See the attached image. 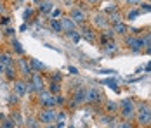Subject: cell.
<instances>
[{"instance_id":"40","label":"cell","mask_w":151,"mask_h":128,"mask_svg":"<svg viewBox=\"0 0 151 128\" xmlns=\"http://www.w3.org/2000/svg\"><path fill=\"white\" fill-rule=\"evenodd\" d=\"M4 69H5V68H4V66H2V64H0V73L4 71Z\"/></svg>"},{"instance_id":"14","label":"cell","mask_w":151,"mask_h":128,"mask_svg":"<svg viewBox=\"0 0 151 128\" xmlns=\"http://www.w3.org/2000/svg\"><path fill=\"white\" fill-rule=\"evenodd\" d=\"M52 7H54V4H52L50 0H44V2H40V4H38V11H40L42 14L50 12V11H52Z\"/></svg>"},{"instance_id":"17","label":"cell","mask_w":151,"mask_h":128,"mask_svg":"<svg viewBox=\"0 0 151 128\" xmlns=\"http://www.w3.org/2000/svg\"><path fill=\"white\" fill-rule=\"evenodd\" d=\"M113 31H115V33H118V35H125L129 29H127V24H125L123 21H120V23L113 24Z\"/></svg>"},{"instance_id":"1","label":"cell","mask_w":151,"mask_h":128,"mask_svg":"<svg viewBox=\"0 0 151 128\" xmlns=\"http://www.w3.org/2000/svg\"><path fill=\"white\" fill-rule=\"evenodd\" d=\"M136 113H137V121H139L142 127L150 125V119H151V106L150 104H146V102L139 104L136 107Z\"/></svg>"},{"instance_id":"21","label":"cell","mask_w":151,"mask_h":128,"mask_svg":"<svg viewBox=\"0 0 151 128\" xmlns=\"http://www.w3.org/2000/svg\"><path fill=\"white\" fill-rule=\"evenodd\" d=\"M11 45H12V50H14L17 56H23V54H24V50H23L21 43L17 42V40H12V42H11Z\"/></svg>"},{"instance_id":"29","label":"cell","mask_w":151,"mask_h":128,"mask_svg":"<svg viewBox=\"0 0 151 128\" xmlns=\"http://www.w3.org/2000/svg\"><path fill=\"white\" fill-rule=\"evenodd\" d=\"M116 107H118L116 102H108V104H106V109H108V111H115Z\"/></svg>"},{"instance_id":"20","label":"cell","mask_w":151,"mask_h":128,"mask_svg":"<svg viewBox=\"0 0 151 128\" xmlns=\"http://www.w3.org/2000/svg\"><path fill=\"white\" fill-rule=\"evenodd\" d=\"M49 92H50L52 95H54V94L58 95V94L61 92V83L59 82H50V85H49Z\"/></svg>"},{"instance_id":"31","label":"cell","mask_w":151,"mask_h":128,"mask_svg":"<svg viewBox=\"0 0 151 128\" xmlns=\"http://www.w3.org/2000/svg\"><path fill=\"white\" fill-rule=\"evenodd\" d=\"M116 128H132V125H130V121H122Z\"/></svg>"},{"instance_id":"16","label":"cell","mask_w":151,"mask_h":128,"mask_svg":"<svg viewBox=\"0 0 151 128\" xmlns=\"http://www.w3.org/2000/svg\"><path fill=\"white\" fill-rule=\"evenodd\" d=\"M14 121L7 116H0V128H14Z\"/></svg>"},{"instance_id":"39","label":"cell","mask_w":151,"mask_h":128,"mask_svg":"<svg viewBox=\"0 0 151 128\" xmlns=\"http://www.w3.org/2000/svg\"><path fill=\"white\" fill-rule=\"evenodd\" d=\"M45 128H56V127H54V125H47Z\"/></svg>"},{"instance_id":"6","label":"cell","mask_w":151,"mask_h":128,"mask_svg":"<svg viewBox=\"0 0 151 128\" xmlns=\"http://www.w3.org/2000/svg\"><path fill=\"white\" fill-rule=\"evenodd\" d=\"M85 102H87V104H96V102H101V90H99V87H89V88H87Z\"/></svg>"},{"instance_id":"3","label":"cell","mask_w":151,"mask_h":128,"mask_svg":"<svg viewBox=\"0 0 151 128\" xmlns=\"http://www.w3.org/2000/svg\"><path fill=\"white\" fill-rule=\"evenodd\" d=\"M38 102L44 109H54L56 107V97L49 92V90H42L38 92Z\"/></svg>"},{"instance_id":"33","label":"cell","mask_w":151,"mask_h":128,"mask_svg":"<svg viewBox=\"0 0 151 128\" xmlns=\"http://www.w3.org/2000/svg\"><path fill=\"white\" fill-rule=\"evenodd\" d=\"M5 35H7V36H12V35H14V29H12V28H7V29H5Z\"/></svg>"},{"instance_id":"36","label":"cell","mask_w":151,"mask_h":128,"mask_svg":"<svg viewBox=\"0 0 151 128\" xmlns=\"http://www.w3.org/2000/svg\"><path fill=\"white\" fill-rule=\"evenodd\" d=\"M9 102H14L16 104V102H17V95H11V100H9Z\"/></svg>"},{"instance_id":"2","label":"cell","mask_w":151,"mask_h":128,"mask_svg":"<svg viewBox=\"0 0 151 128\" xmlns=\"http://www.w3.org/2000/svg\"><path fill=\"white\" fill-rule=\"evenodd\" d=\"M120 113L127 121L136 116V104L132 102V99H123L120 102Z\"/></svg>"},{"instance_id":"12","label":"cell","mask_w":151,"mask_h":128,"mask_svg":"<svg viewBox=\"0 0 151 128\" xmlns=\"http://www.w3.org/2000/svg\"><path fill=\"white\" fill-rule=\"evenodd\" d=\"M61 26H63V31H66V35H70L71 31H75V23L70 19V17H63L61 19Z\"/></svg>"},{"instance_id":"4","label":"cell","mask_w":151,"mask_h":128,"mask_svg":"<svg viewBox=\"0 0 151 128\" xmlns=\"http://www.w3.org/2000/svg\"><path fill=\"white\" fill-rule=\"evenodd\" d=\"M56 114H58V113H56L54 109H42L37 119H38L40 123H45V125H52V123H54V121L58 119V116H56Z\"/></svg>"},{"instance_id":"26","label":"cell","mask_w":151,"mask_h":128,"mask_svg":"<svg viewBox=\"0 0 151 128\" xmlns=\"http://www.w3.org/2000/svg\"><path fill=\"white\" fill-rule=\"evenodd\" d=\"M104 83L109 87V88H113L115 92H118V83H116L115 80H104Z\"/></svg>"},{"instance_id":"13","label":"cell","mask_w":151,"mask_h":128,"mask_svg":"<svg viewBox=\"0 0 151 128\" xmlns=\"http://www.w3.org/2000/svg\"><path fill=\"white\" fill-rule=\"evenodd\" d=\"M92 21H94V24H96L97 28H106V26H108V23H109V21H108V17L103 16V14H96Z\"/></svg>"},{"instance_id":"37","label":"cell","mask_w":151,"mask_h":128,"mask_svg":"<svg viewBox=\"0 0 151 128\" xmlns=\"http://www.w3.org/2000/svg\"><path fill=\"white\" fill-rule=\"evenodd\" d=\"M85 2H89L91 5H94V4H97V0H85Z\"/></svg>"},{"instance_id":"10","label":"cell","mask_w":151,"mask_h":128,"mask_svg":"<svg viewBox=\"0 0 151 128\" xmlns=\"http://www.w3.org/2000/svg\"><path fill=\"white\" fill-rule=\"evenodd\" d=\"M17 66H19V73H21L23 76H28V78H30L31 74L35 73L30 68V62H28L26 59H19V61H17Z\"/></svg>"},{"instance_id":"41","label":"cell","mask_w":151,"mask_h":128,"mask_svg":"<svg viewBox=\"0 0 151 128\" xmlns=\"http://www.w3.org/2000/svg\"><path fill=\"white\" fill-rule=\"evenodd\" d=\"M35 2H38V0H35Z\"/></svg>"},{"instance_id":"22","label":"cell","mask_w":151,"mask_h":128,"mask_svg":"<svg viewBox=\"0 0 151 128\" xmlns=\"http://www.w3.org/2000/svg\"><path fill=\"white\" fill-rule=\"evenodd\" d=\"M4 71H5V76H7V80H14V78H16V73H17L14 66H9V68H5Z\"/></svg>"},{"instance_id":"19","label":"cell","mask_w":151,"mask_h":128,"mask_svg":"<svg viewBox=\"0 0 151 128\" xmlns=\"http://www.w3.org/2000/svg\"><path fill=\"white\" fill-rule=\"evenodd\" d=\"M28 62H30V68H31V69H37V71H42V69H45V66H44L42 62H38L37 59H30Z\"/></svg>"},{"instance_id":"11","label":"cell","mask_w":151,"mask_h":128,"mask_svg":"<svg viewBox=\"0 0 151 128\" xmlns=\"http://www.w3.org/2000/svg\"><path fill=\"white\" fill-rule=\"evenodd\" d=\"M14 92L17 97H23L24 94H28V83L26 82H23V80H17L14 82Z\"/></svg>"},{"instance_id":"15","label":"cell","mask_w":151,"mask_h":128,"mask_svg":"<svg viewBox=\"0 0 151 128\" xmlns=\"http://www.w3.org/2000/svg\"><path fill=\"white\" fill-rule=\"evenodd\" d=\"M0 64L4 68H9V66H14V61L11 54H0Z\"/></svg>"},{"instance_id":"8","label":"cell","mask_w":151,"mask_h":128,"mask_svg":"<svg viewBox=\"0 0 151 128\" xmlns=\"http://www.w3.org/2000/svg\"><path fill=\"white\" fill-rule=\"evenodd\" d=\"M70 19H71L75 24H82V23L85 21V12H83V9H80V7H73L71 12H70Z\"/></svg>"},{"instance_id":"25","label":"cell","mask_w":151,"mask_h":128,"mask_svg":"<svg viewBox=\"0 0 151 128\" xmlns=\"http://www.w3.org/2000/svg\"><path fill=\"white\" fill-rule=\"evenodd\" d=\"M139 14H141V11H139V9H132V11L127 14V19H129V21H134L136 17H139Z\"/></svg>"},{"instance_id":"27","label":"cell","mask_w":151,"mask_h":128,"mask_svg":"<svg viewBox=\"0 0 151 128\" xmlns=\"http://www.w3.org/2000/svg\"><path fill=\"white\" fill-rule=\"evenodd\" d=\"M139 7H141L139 11H142V12H151V4H141Z\"/></svg>"},{"instance_id":"24","label":"cell","mask_w":151,"mask_h":128,"mask_svg":"<svg viewBox=\"0 0 151 128\" xmlns=\"http://www.w3.org/2000/svg\"><path fill=\"white\" fill-rule=\"evenodd\" d=\"M82 36H83L85 40H89V42H94V33H92V29H83V31H82Z\"/></svg>"},{"instance_id":"28","label":"cell","mask_w":151,"mask_h":128,"mask_svg":"<svg viewBox=\"0 0 151 128\" xmlns=\"http://www.w3.org/2000/svg\"><path fill=\"white\" fill-rule=\"evenodd\" d=\"M50 16H52V19H58L61 16V9H52L50 11Z\"/></svg>"},{"instance_id":"30","label":"cell","mask_w":151,"mask_h":128,"mask_svg":"<svg viewBox=\"0 0 151 128\" xmlns=\"http://www.w3.org/2000/svg\"><path fill=\"white\" fill-rule=\"evenodd\" d=\"M31 16H33V9H30V7H28V9L24 11V19L28 21V19H31Z\"/></svg>"},{"instance_id":"5","label":"cell","mask_w":151,"mask_h":128,"mask_svg":"<svg viewBox=\"0 0 151 128\" xmlns=\"http://www.w3.org/2000/svg\"><path fill=\"white\" fill-rule=\"evenodd\" d=\"M28 83H30V87L33 88V92H37V94L42 92V90H45V88H44L45 85H44V80H42V74H40V73H33L30 76V82H28Z\"/></svg>"},{"instance_id":"9","label":"cell","mask_w":151,"mask_h":128,"mask_svg":"<svg viewBox=\"0 0 151 128\" xmlns=\"http://www.w3.org/2000/svg\"><path fill=\"white\" fill-rule=\"evenodd\" d=\"M85 95H87V88H83V87L76 88L75 94H73V106L83 104V102H85Z\"/></svg>"},{"instance_id":"23","label":"cell","mask_w":151,"mask_h":128,"mask_svg":"<svg viewBox=\"0 0 151 128\" xmlns=\"http://www.w3.org/2000/svg\"><path fill=\"white\" fill-rule=\"evenodd\" d=\"M26 127L28 128H40V121H38V119H37V118H28V119H26Z\"/></svg>"},{"instance_id":"38","label":"cell","mask_w":151,"mask_h":128,"mask_svg":"<svg viewBox=\"0 0 151 128\" xmlns=\"http://www.w3.org/2000/svg\"><path fill=\"white\" fill-rule=\"evenodd\" d=\"M146 69H148V71H151V62L148 64V66H146Z\"/></svg>"},{"instance_id":"18","label":"cell","mask_w":151,"mask_h":128,"mask_svg":"<svg viewBox=\"0 0 151 128\" xmlns=\"http://www.w3.org/2000/svg\"><path fill=\"white\" fill-rule=\"evenodd\" d=\"M50 29H52V31H56V33H61V31H63L61 19H50Z\"/></svg>"},{"instance_id":"35","label":"cell","mask_w":151,"mask_h":128,"mask_svg":"<svg viewBox=\"0 0 151 128\" xmlns=\"http://www.w3.org/2000/svg\"><path fill=\"white\" fill-rule=\"evenodd\" d=\"M68 69H70L71 74H78V73H76V68H73V66H71V68H68Z\"/></svg>"},{"instance_id":"32","label":"cell","mask_w":151,"mask_h":128,"mask_svg":"<svg viewBox=\"0 0 151 128\" xmlns=\"http://www.w3.org/2000/svg\"><path fill=\"white\" fill-rule=\"evenodd\" d=\"M9 19H11V17H7V16H4V17L0 19V24H7V23H9Z\"/></svg>"},{"instance_id":"7","label":"cell","mask_w":151,"mask_h":128,"mask_svg":"<svg viewBox=\"0 0 151 128\" xmlns=\"http://www.w3.org/2000/svg\"><path fill=\"white\" fill-rule=\"evenodd\" d=\"M125 43H127V47H129L132 52H141V50L144 49V40H142V38H137V36H129V38L125 40Z\"/></svg>"},{"instance_id":"34","label":"cell","mask_w":151,"mask_h":128,"mask_svg":"<svg viewBox=\"0 0 151 128\" xmlns=\"http://www.w3.org/2000/svg\"><path fill=\"white\" fill-rule=\"evenodd\" d=\"M127 4H130V5H141V0H127Z\"/></svg>"}]
</instances>
